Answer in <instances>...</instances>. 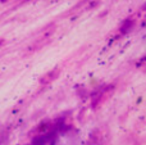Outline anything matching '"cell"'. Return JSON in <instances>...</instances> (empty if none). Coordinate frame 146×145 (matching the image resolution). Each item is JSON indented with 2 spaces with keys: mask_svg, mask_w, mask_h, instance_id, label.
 <instances>
[{
  "mask_svg": "<svg viewBox=\"0 0 146 145\" xmlns=\"http://www.w3.org/2000/svg\"><path fill=\"white\" fill-rule=\"evenodd\" d=\"M145 8H146V5H145Z\"/></svg>",
  "mask_w": 146,
  "mask_h": 145,
  "instance_id": "cell-4",
  "label": "cell"
},
{
  "mask_svg": "<svg viewBox=\"0 0 146 145\" xmlns=\"http://www.w3.org/2000/svg\"><path fill=\"white\" fill-rule=\"evenodd\" d=\"M58 76H59V69H53L51 72L46 73L45 76L40 80V82L41 84H50V82H53Z\"/></svg>",
  "mask_w": 146,
  "mask_h": 145,
  "instance_id": "cell-1",
  "label": "cell"
},
{
  "mask_svg": "<svg viewBox=\"0 0 146 145\" xmlns=\"http://www.w3.org/2000/svg\"><path fill=\"white\" fill-rule=\"evenodd\" d=\"M132 26H133V21H132V19H126L123 23H122L119 31H121L122 33H126V32H128V31L131 30Z\"/></svg>",
  "mask_w": 146,
  "mask_h": 145,
  "instance_id": "cell-3",
  "label": "cell"
},
{
  "mask_svg": "<svg viewBox=\"0 0 146 145\" xmlns=\"http://www.w3.org/2000/svg\"><path fill=\"white\" fill-rule=\"evenodd\" d=\"M48 140H49V135H46V134H44V135H38L33 139L32 145H46L48 144Z\"/></svg>",
  "mask_w": 146,
  "mask_h": 145,
  "instance_id": "cell-2",
  "label": "cell"
}]
</instances>
